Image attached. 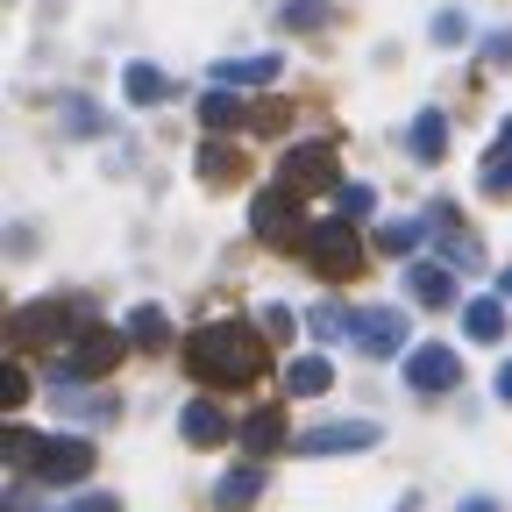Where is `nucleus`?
I'll use <instances>...</instances> for the list:
<instances>
[{"instance_id": "1", "label": "nucleus", "mask_w": 512, "mask_h": 512, "mask_svg": "<svg viewBox=\"0 0 512 512\" xmlns=\"http://www.w3.org/2000/svg\"><path fill=\"white\" fill-rule=\"evenodd\" d=\"M185 370L200 384H256L271 370V342L249 320H207L185 335Z\"/></svg>"}, {"instance_id": "2", "label": "nucleus", "mask_w": 512, "mask_h": 512, "mask_svg": "<svg viewBox=\"0 0 512 512\" xmlns=\"http://www.w3.org/2000/svg\"><path fill=\"white\" fill-rule=\"evenodd\" d=\"M86 328H100V320H93V306L72 292V299H64V292H50V299H29V306H15L8 313V342L15 349H72Z\"/></svg>"}, {"instance_id": "3", "label": "nucleus", "mask_w": 512, "mask_h": 512, "mask_svg": "<svg viewBox=\"0 0 512 512\" xmlns=\"http://www.w3.org/2000/svg\"><path fill=\"white\" fill-rule=\"evenodd\" d=\"M121 349H128V328H86L72 349H64L57 363H50V384L64 392V384H86V377H107L114 363H121Z\"/></svg>"}, {"instance_id": "4", "label": "nucleus", "mask_w": 512, "mask_h": 512, "mask_svg": "<svg viewBox=\"0 0 512 512\" xmlns=\"http://www.w3.org/2000/svg\"><path fill=\"white\" fill-rule=\"evenodd\" d=\"M306 264L328 278V285H342V278H356L363 271V242H356V228L349 221H313V235H306Z\"/></svg>"}, {"instance_id": "5", "label": "nucleus", "mask_w": 512, "mask_h": 512, "mask_svg": "<svg viewBox=\"0 0 512 512\" xmlns=\"http://www.w3.org/2000/svg\"><path fill=\"white\" fill-rule=\"evenodd\" d=\"M29 477H36V484H86V477H93V441H86V434H43Z\"/></svg>"}, {"instance_id": "6", "label": "nucleus", "mask_w": 512, "mask_h": 512, "mask_svg": "<svg viewBox=\"0 0 512 512\" xmlns=\"http://www.w3.org/2000/svg\"><path fill=\"white\" fill-rule=\"evenodd\" d=\"M249 228L264 235L271 249H306V235H313V221L299 214L292 192H256V200H249Z\"/></svg>"}, {"instance_id": "7", "label": "nucleus", "mask_w": 512, "mask_h": 512, "mask_svg": "<svg viewBox=\"0 0 512 512\" xmlns=\"http://www.w3.org/2000/svg\"><path fill=\"white\" fill-rule=\"evenodd\" d=\"M406 384L413 392H456L463 384V349H448V342H413L406 349Z\"/></svg>"}, {"instance_id": "8", "label": "nucleus", "mask_w": 512, "mask_h": 512, "mask_svg": "<svg viewBox=\"0 0 512 512\" xmlns=\"http://www.w3.org/2000/svg\"><path fill=\"white\" fill-rule=\"evenodd\" d=\"M320 185H335V143H299L278 157V192H320Z\"/></svg>"}, {"instance_id": "9", "label": "nucleus", "mask_w": 512, "mask_h": 512, "mask_svg": "<svg viewBox=\"0 0 512 512\" xmlns=\"http://www.w3.org/2000/svg\"><path fill=\"white\" fill-rule=\"evenodd\" d=\"M349 335H356L363 356H399L406 349V313L399 306H363V313H349Z\"/></svg>"}, {"instance_id": "10", "label": "nucleus", "mask_w": 512, "mask_h": 512, "mask_svg": "<svg viewBox=\"0 0 512 512\" xmlns=\"http://www.w3.org/2000/svg\"><path fill=\"white\" fill-rule=\"evenodd\" d=\"M299 456H342V448H377V420H328V427H306Z\"/></svg>"}, {"instance_id": "11", "label": "nucleus", "mask_w": 512, "mask_h": 512, "mask_svg": "<svg viewBox=\"0 0 512 512\" xmlns=\"http://www.w3.org/2000/svg\"><path fill=\"white\" fill-rule=\"evenodd\" d=\"M178 434H185L192 448H214V441H228V434H235V420H228V406H214V399H185Z\"/></svg>"}, {"instance_id": "12", "label": "nucleus", "mask_w": 512, "mask_h": 512, "mask_svg": "<svg viewBox=\"0 0 512 512\" xmlns=\"http://www.w3.org/2000/svg\"><path fill=\"white\" fill-rule=\"evenodd\" d=\"M406 150H413V164H441V157H448V114H441V107H420V114H413Z\"/></svg>"}, {"instance_id": "13", "label": "nucleus", "mask_w": 512, "mask_h": 512, "mask_svg": "<svg viewBox=\"0 0 512 512\" xmlns=\"http://www.w3.org/2000/svg\"><path fill=\"white\" fill-rule=\"evenodd\" d=\"M271 448H285V413H278V406H256V413L242 420V456L264 463Z\"/></svg>"}, {"instance_id": "14", "label": "nucleus", "mask_w": 512, "mask_h": 512, "mask_svg": "<svg viewBox=\"0 0 512 512\" xmlns=\"http://www.w3.org/2000/svg\"><path fill=\"white\" fill-rule=\"evenodd\" d=\"M278 79V57H228V64H214V86L221 93H235V86H271Z\"/></svg>"}, {"instance_id": "15", "label": "nucleus", "mask_w": 512, "mask_h": 512, "mask_svg": "<svg viewBox=\"0 0 512 512\" xmlns=\"http://www.w3.org/2000/svg\"><path fill=\"white\" fill-rule=\"evenodd\" d=\"M335 384V363L328 356H292V370H285V392L292 399H320Z\"/></svg>"}, {"instance_id": "16", "label": "nucleus", "mask_w": 512, "mask_h": 512, "mask_svg": "<svg viewBox=\"0 0 512 512\" xmlns=\"http://www.w3.org/2000/svg\"><path fill=\"white\" fill-rule=\"evenodd\" d=\"M256 498H264V470H256V463H242V470H228V477L214 484V505H221V512H242V505H256Z\"/></svg>"}, {"instance_id": "17", "label": "nucleus", "mask_w": 512, "mask_h": 512, "mask_svg": "<svg viewBox=\"0 0 512 512\" xmlns=\"http://www.w3.org/2000/svg\"><path fill=\"white\" fill-rule=\"evenodd\" d=\"M434 221L448 228V235H441V249H448V264H463V271H484V242H477L470 228H456V214H448V207H434Z\"/></svg>"}, {"instance_id": "18", "label": "nucleus", "mask_w": 512, "mask_h": 512, "mask_svg": "<svg viewBox=\"0 0 512 512\" xmlns=\"http://www.w3.org/2000/svg\"><path fill=\"white\" fill-rule=\"evenodd\" d=\"M406 292H413L420 306H448V299H456V278H448L441 264H413V271H406Z\"/></svg>"}, {"instance_id": "19", "label": "nucleus", "mask_w": 512, "mask_h": 512, "mask_svg": "<svg viewBox=\"0 0 512 512\" xmlns=\"http://www.w3.org/2000/svg\"><path fill=\"white\" fill-rule=\"evenodd\" d=\"M128 349H171V320L157 306H136L128 313Z\"/></svg>"}, {"instance_id": "20", "label": "nucleus", "mask_w": 512, "mask_h": 512, "mask_svg": "<svg viewBox=\"0 0 512 512\" xmlns=\"http://www.w3.org/2000/svg\"><path fill=\"white\" fill-rule=\"evenodd\" d=\"M121 93L136 100V107H157V100L171 93V79L157 72V64H128V72H121Z\"/></svg>"}, {"instance_id": "21", "label": "nucleus", "mask_w": 512, "mask_h": 512, "mask_svg": "<svg viewBox=\"0 0 512 512\" xmlns=\"http://www.w3.org/2000/svg\"><path fill=\"white\" fill-rule=\"evenodd\" d=\"M463 335H470V342H498V335H505V306H498V299H470V306H463Z\"/></svg>"}, {"instance_id": "22", "label": "nucleus", "mask_w": 512, "mask_h": 512, "mask_svg": "<svg viewBox=\"0 0 512 512\" xmlns=\"http://www.w3.org/2000/svg\"><path fill=\"white\" fill-rule=\"evenodd\" d=\"M200 178H207V185H235V178H242V150H235V143H207V150H200Z\"/></svg>"}, {"instance_id": "23", "label": "nucleus", "mask_w": 512, "mask_h": 512, "mask_svg": "<svg viewBox=\"0 0 512 512\" xmlns=\"http://www.w3.org/2000/svg\"><path fill=\"white\" fill-rule=\"evenodd\" d=\"M200 121H207V128H221V136H228L235 121H256V114H249V107H242L235 93H221V86H214V93L200 100Z\"/></svg>"}, {"instance_id": "24", "label": "nucleus", "mask_w": 512, "mask_h": 512, "mask_svg": "<svg viewBox=\"0 0 512 512\" xmlns=\"http://www.w3.org/2000/svg\"><path fill=\"white\" fill-rule=\"evenodd\" d=\"M420 235H427V221H384V228H377V249H384V256H413Z\"/></svg>"}, {"instance_id": "25", "label": "nucleus", "mask_w": 512, "mask_h": 512, "mask_svg": "<svg viewBox=\"0 0 512 512\" xmlns=\"http://www.w3.org/2000/svg\"><path fill=\"white\" fill-rule=\"evenodd\" d=\"M278 22L285 29H328V0H285Z\"/></svg>"}, {"instance_id": "26", "label": "nucleus", "mask_w": 512, "mask_h": 512, "mask_svg": "<svg viewBox=\"0 0 512 512\" xmlns=\"http://www.w3.org/2000/svg\"><path fill=\"white\" fill-rule=\"evenodd\" d=\"M370 207H377L370 185H335V221H363Z\"/></svg>"}, {"instance_id": "27", "label": "nucleus", "mask_w": 512, "mask_h": 512, "mask_svg": "<svg viewBox=\"0 0 512 512\" xmlns=\"http://www.w3.org/2000/svg\"><path fill=\"white\" fill-rule=\"evenodd\" d=\"M484 192H491V200H512V157H484Z\"/></svg>"}, {"instance_id": "28", "label": "nucleus", "mask_w": 512, "mask_h": 512, "mask_svg": "<svg viewBox=\"0 0 512 512\" xmlns=\"http://www.w3.org/2000/svg\"><path fill=\"white\" fill-rule=\"evenodd\" d=\"M0 406H8V413H15V406H29V370H22V363L0 370Z\"/></svg>"}, {"instance_id": "29", "label": "nucleus", "mask_w": 512, "mask_h": 512, "mask_svg": "<svg viewBox=\"0 0 512 512\" xmlns=\"http://www.w3.org/2000/svg\"><path fill=\"white\" fill-rule=\"evenodd\" d=\"M36 441H43V434H29V427H8V463H15V470H29V463H36Z\"/></svg>"}, {"instance_id": "30", "label": "nucleus", "mask_w": 512, "mask_h": 512, "mask_svg": "<svg viewBox=\"0 0 512 512\" xmlns=\"http://www.w3.org/2000/svg\"><path fill=\"white\" fill-rule=\"evenodd\" d=\"M285 121H292V107H285V100H264V107H256V121H249V128H264V136H278Z\"/></svg>"}, {"instance_id": "31", "label": "nucleus", "mask_w": 512, "mask_h": 512, "mask_svg": "<svg viewBox=\"0 0 512 512\" xmlns=\"http://www.w3.org/2000/svg\"><path fill=\"white\" fill-rule=\"evenodd\" d=\"M463 36H470L463 15H434V43H463Z\"/></svg>"}, {"instance_id": "32", "label": "nucleus", "mask_w": 512, "mask_h": 512, "mask_svg": "<svg viewBox=\"0 0 512 512\" xmlns=\"http://www.w3.org/2000/svg\"><path fill=\"white\" fill-rule=\"evenodd\" d=\"M342 328H349L342 306H320V313H313V335H342Z\"/></svg>"}, {"instance_id": "33", "label": "nucleus", "mask_w": 512, "mask_h": 512, "mask_svg": "<svg viewBox=\"0 0 512 512\" xmlns=\"http://www.w3.org/2000/svg\"><path fill=\"white\" fill-rule=\"evenodd\" d=\"M292 328H299V320H292V306H271V313H264V335H278V342H285Z\"/></svg>"}, {"instance_id": "34", "label": "nucleus", "mask_w": 512, "mask_h": 512, "mask_svg": "<svg viewBox=\"0 0 512 512\" xmlns=\"http://www.w3.org/2000/svg\"><path fill=\"white\" fill-rule=\"evenodd\" d=\"M64 512H121V498H107V491H86L79 505H64Z\"/></svg>"}, {"instance_id": "35", "label": "nucleus", "mask_w": 512, "mask_h": 512, "mask_svg": "<svg viewBox=\"0 0 512 512\" xmlns=\"http://www.w3.org/2000/svg\"><path fill=\"white\" fill-rule=\"evenodd\" d=\"M64 114H72V136H93V128H100V121H93V107H86V100H72V107H64Z\"/></svg>"}, {"instance_id": "36", "label": "nucleus", "mask_w": 512, "mask_h": 512, "mask_svg": "<svg viewBox=\"0 0 512 512\" xmlns=\"http://www.w3.org/2000/svg\"><path fill=\"white\" fill-rule=\"evenodd\" d=\"M484 57H491V64H512V36H491V43H484Z\"/></svg>"}, {"instance_id": "37", "label": "nucleus", "mask_w": 512, "mask_h": 512, "mask_svg": "<svg viewBox=\"0 0 512 512\" xmlns=\"http://www.w3.org/2000/svg\"><path fill=\"white\" fill-rule=\"evenodd\" d=\"M491 157H512V121L498 128V150H491Z\"/></svg>"}, {"instance_id": "38", "label": "nucleus", "mask_w": 512, "mask_h": 512, "mask_svg": "<svg viewBox=\"0 0 512 512\" xmlns=\"http://www.w3.org/2000/svg\"><path fill=\"white\" fill-rule=\"evenodd\" d=\"M498 399H512V363H505V370H498Z\"/></svg>"}, {"instance_id": "39", "label": "nucleus", "mask_w": 512, "mask_h": 512, "mask_svg": "<svg viewBox=\"0 0 512 512\" xmlns=\"http://www.w3.org/2000/svg\"><path fill=\"white\" fill-rule=\"evenodd\" d=\"M463 512H498V505H491V498H470V505H463Z\"/></svg>"}, {"instance_id": "40", "label": "nucleus", "mask_w": 512, "mask_h": 512, "mask_svg": "<svg viewBox=\"0 0 512 512\" xmlns=\"http://www.w3.org/2000/svg\"><path fill=\"white\" fill-rule=\"evenodd\" d=\"M505 292H512V278H505Z\"/></svg>"}]
</instances>
